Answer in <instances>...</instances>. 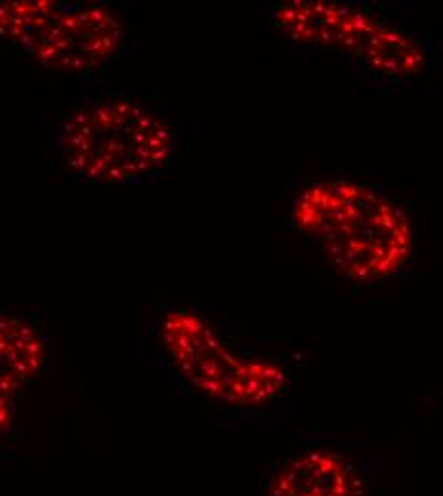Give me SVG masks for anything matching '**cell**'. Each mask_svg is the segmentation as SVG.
I'll list each match as a JSON object with an SVG mask.
<instances>
[{
  "label": "cell",
  "mask_w": 443,
  "mask_h": 496,
  "mask_svg": "<svg viewBox=\"0 0 443 496\" xmlns=\"http://www.w3.org/2000/svg\"><path fill=\"white\" fill-rule=\"evenodd\" d=\"M125 48V23L113 8L66 0L31 58L48 71L88 75L119 60Z\"/></svg>",
  "instance_id": "cell-5"
},
{
  "label": "cell",
  "mask_w": 443,
  "mask_h": 496,
  "mask_svg": "<svg viewBox=\"0 0 443 496\" xmlns=\"http://www.w3.org/2000/svg\"><path fill=\"white\" fill-rule=\"evenodd\" d=\"M66 0H19L0 2V44L33 54Z\"/></svg>",
  "instance_id": "cell-8"
},
{
  "label": "cell",
  "mask_w": 443,
  "mask_h": 496,
  "mask_svg": "<svg viewBox=\"0 0 443 496\" xmlns=\"http://www.w3.org/2000/svg\"><path fill=\"white\" fill-rule=\"evenodd\" d=\"M46 365V344L27 319L0 315V437L12 426L19 401Z\"/></svg>",
  "instance_id": "cell-7"
},
{
  "label": "cell",
  "mask_w": 443,
  "mask_h": 496,
  "mask_svg": "<svg viewBox=\"0 0 443 496\" xmlns=\"http://www.w3.org/2000/svg\"><path fill=\"white\" fill-rule=\"evenodd\" d=\"M271 23L291 41L353 56L367 71L380 77H415L424 67L426 52L411 33L382 23L360 8L294 0L271 8Z\"/></svg>",
  "instance_id": "cell-3"
},
{
  "label": "cell",
  "mask_w": 443,
  "mask_h": 496,
  "mask_svg": "<svg viewBox=\"0 0 443 496\" xmlns=\"http://www.w3.org/2000/svg\"><path fill=\"white\" fill-rule=\"evenodd\" d=\"M291 226L352 283H380L397 275L415 246L405 210L386 193L350 179L306 187L293 203Z\"/></svg>",
  "instance_id": "cell-1"
},
{
  "label": "cell",
  "mask_w": 443,
  "mask_h": 496,
  "mask_svg": "<svg viewBox=\"0 0 443 496\" xmlns=\"http://www.w3.org/2000/svg\"><path fill=\"white\" fill-rule=\"evenodd\" d=\"M161 342L193 388L226 405L258 407L285 389L287 378L281 366L239 353L192 310L168 311L161 324Z\"/></svg>",
  "instance_id": "cell-4"
},
{
  "label": "cell",
  "mask_w": 443,
  "mask_h": 496,
  "mask_svg": "<svg viewBox=\"0 0 443 496\" xmlns=\"http://www.w3.org/2000/svg\"><path fill=\"white\" fill-rule=\"evenodd\" d=\"M372 495L369 468L335 445H308L283 458L264 487V496Z\"/></svg>",
  "instance_id": "cell-6"
},
{
  "label": "cell",
  "mask_w": 443,
  "mask_h": 496,
  "mask_svg": "<svg viewBox=\"0 0 443 496\" xmlns=\"http://www.w3.org/2000/svg\"><path fill=\"white\" fill-rule=\"evenodd\" d=\"M61 164L77 181L126 186L161 178L172 161V128L125 92L73 107L56 128Z\"/></svg>",
  "instance_id": "cell-2"
}]
</instances>
